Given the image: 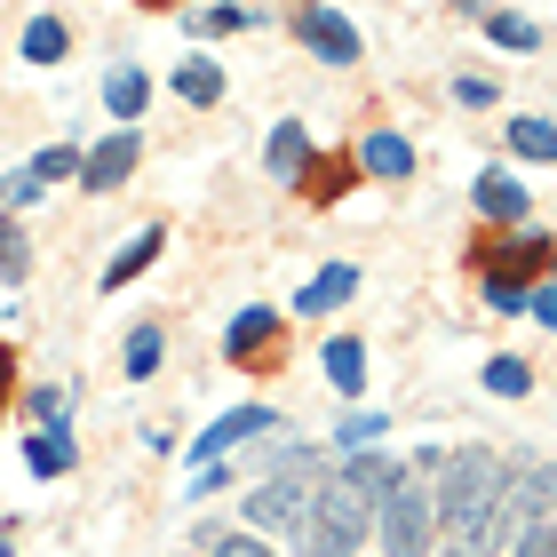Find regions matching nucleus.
Here are the masks:
<instances>
[{
    "label": "nucleus",
    "mask_w": 557,
    "mask_h": 557,
    "mask_svg": "<svg viewBox=\"0 0 557 557\" xmlns=\"http://www.w3.org/2000/svg\"><path fill=\"white\" fill-rule=\"evenodd\" d=\"M414 470L438 478V494H430V510L446 525V557H502V534H494V510L502 494H510V470L494 462L486 446L454 454V446H422Z\"/></svg>",
    "instance_id": "1"
},
{
    "label": "nucleus",
    "mask_w": 557,
    "mask_h": 557,
    "mask_svg": "<svg viewBox=\"0 0 557 557\" xmlns=\"http://www.w3.org/2000/svg\"><path fill=\"white\" fill-rule=\"evenodd\" d=\"M319 494H326V454L319 446H287V462H278L256 494H247V534H302L311 525V510H319Z\"/></svg>",
    "instance_id": "2"
},
{
    "label": "nucleus",
    "mask_w": 557,
    "mask_h": 557,
    "mask_svg": "<svg viewBox=\"0 0 557 557\" xmlns=\"http://www.w3.org/2000/svg\"><path fill=\"white\" fill-rule=\"evenodd\" d=\"M374 534H383V557H430V542H438V510H430V486L414 462H398V478L374 502Z\"/></svg>",
    "instance_id": "3"
},
{
    "label": "nucleus",
    "mask_w": 557,
    "mask_h": 557,
    "mask_svg": "<svg viewBox=\"0 0 557 557\" xmlns=\"http://www.w3.org/2000/svg\"><path fill=\"white\" fill-rule=\"evenodd\" d=\"M367 534H374V502H367V494H350L343 478L326 470V494H319L311 525L295 534V557H359Z\"/></svg>",
    "instance_id": "4"
},
{
    "label": "nucleus",
    "mask_w": 557,
    "mask_h": 557,
    "mask_svg": "<svg viewBox=\"0 0 557 557\" xmlns=\"http://www.w3.org/2000/svg\"><path fill=\"white\" fill-rule=\"evenodd\" d=\"M470 271L486 278V287H542V271H557V247L542 232H486L470 239Z\"/></svg>",
    "instance_id": "5"
},
{
    "label": "nucleus",
    "mask_w": 557,
    "mask_h": 557,
    "mask_svg": "<svg viewBox=\"0 0 557 557\" xmlns=\"http://www.w3.org/2000/svg\"><path fill=\"white\" fill-rule=\"evenodd\" d=\"M223 359H232L239 374H271L278 359H287V326H278V311L247 302V311L232 319V335H223Z\"/></svg>",
    "instance_id": "6"
},
{
    "label": "nucleus",
    "mask_w": 557,
    "mask_h": 557,
    "mask_svg": "<svg viewBox=\"0 0 557 557\" xmlns=\"http://www.w3.org/2000/svg\"><path fill=\"white\" fill-rule=\"evenodd\" d=\"M136 160H144V136H136V128H112V136H96V151L81 160V191H88V199L120 191V184L136 175Z\"/></svg>",
    "instance_id": "7"
},
{
    "label": "nucleus",
    "mask_w": 557,
    "mask_h": 557,
    "mask_svg": "<svg viewBox=\"0 0 557 557\" xmlns=\"http://www.w3.org/2000/svg\"><path fill=\"white\" fill-rule=\"evenodd\" d=\"M470 208L494 223V232H525V215H534V199H525V184L518 175H502V168H486L470 184Z\"/></svg>",
    "instance_id": "8"
},
{
    "label": "nucleus",
    "mask_w": 557,
    "mask_h": 557,
    "mask_svg": "<svg viewBox=\"0 0 557 557\" xmlns=\"http://www.w3.org/2000/svg\"><path fill=\"white\" fill-rule=\"evenodd\" d=\"M295 33H302V48L311 57H326V64H359V24L350 16H335V9H295Z\"/></svg>",
    "instance_id": "9"
},
{
    "label": "nucleus",
    "mask_w": 557,
    "mask_h": 557,
    "mask_svg": "<svg viewBox=\"0 0 557 557\" xmlns=\"http://www.w3.org/2000/svg\"><path fill=\"white\" fill-rule=\"evenodd\" d=\"M247 438H278V414L271 407H232V414H223V422H208V430H199V470H208L215 462V454H232V446H247Z\"/></svg>",
    "instance_id": "10"
},
{
    "label": "nucleus",
    "mask_w": 557,
    "mask_h": 557,
    "mask_svg": "<svg viewBox=\"0 0 557 557\" xmlns=\"http://www.w3.org/2000/svg\"><path fill=\"white\" fill-rule=\"evenodd\" d=\"M359 151H311V168H302V184H295V199H311V208H335V199L359 184Z\"/></svg>",
    "instance_id": "11"
},
{
    "label": "nucleus",
    "mask_w": 557,
    "mask_h": 557,
    "mask_svg": "<svg viewBox=\"0 0 557 557\" xmlns=\"http://www.w3.org/2000/svg\"><path fill=\"white\" fill-rule=\"evenodd\" d=\"M160 247H168V232H160V223H151V232H136V239H128V247H120V256L104 263V295L136 287V278H144L151 263H160Z\"/></svg>",
    "instance_id": "12"
},
{
    "label": "nucleus",
    "mask_w": 557,
    "mask_h": 557,
    "mask_svg": "<svg viewBox=\"0 0 557 557\" xmlns=\"http://www.w3.org/2000/svg\"><path fill=\"white\" fill-rule=\"evenodd\" d=\"M350 295H359V263H326L311 287L295 295V311H302V319H326V311H335V302H350Z\"/></svg>",
    "instance_id": "13"
},
{
    "label": "nucleus",
    "mask_w": 557,
    "mask_h": 557,
    "mask_svg": "<svg viewBox=\"0 0 557 557\" xmlns=\"http://www.w3.org/2000/svg\"><path fill=\"white\" fill-rule=\"evenodd\" d=\"M319 359H326V383H335L343 398H359V391H367V343H359V335H326Z\"/></svg>",
    "instance_id": "14"
},
{
    "label": "nucleus",
    "mask_w": 557,
    "mask_h": 557,
    "mask_svg": "<svg viewBox=\"0 0 557 557\" xmlns=\"http://www.w3.org/2000/svg\"><path fill=\"white\" fill-rule=\"evenodd\" d=\"M263 168L278 175V184H302V168H311V136H302L295 120H278L271 144H263Z\"/></svg>",
    "instance_id": "15"
},
{
    "label": "nucleus",
    "mask_w": 557,
    "mask_h": 557,
    "mask_svg": "<svg viewBox=\"0 0 557 557\" xmlns=\"http://www.w3.org/2000/svg\"><path fill=\"white\" fill-rule=\"evenodd\" d=\"M359 168H367V175H383V184H407V175H414V144H407V136H391V128H374L367 151H359Z\"/></svg>",
    "instance_id": "16"
},
{
    "label": "nucleus",
    "mask_w": 557,
    "mask_h": 557,
    "mask_svg": "<svg viewBox=\"0 0 557 557\" xmlns=\"http://www.w3.org/2000/svg\"><path fill=\"white\" fill-rule=\"evenodd\" d=\"M151 104V72H136V64H120L112 81H104V112L120 120V128H136V112Z\"/></svg>",
    "instance_id": "17"
},
{
    "label": "nucleus",
    "mask_w": 557,
    "mask_h": 557,
    "mask_svg": "<svg viewBox=\"0 0 557 557\" xmlns=\"http://www.w3.org/2000/svg\"><path fill=\"white\" fill-rule=\"evenodd\" d=\"M175 96H184V104H215L223 96V64L215 57H184L175 64Z\"/></svg>",
    "instance_id": "18"
},
{
    "label": "nucleus",
    "mask_w": 557,
    "mask_h": 557,
    "mask_svg": "<svg viewBox=\"0 0 557 557\" xmlns=\"http://www.w3.org/2000/svg\"><path fill=\"white\" fill-rule=\"evenodd\" d=\"M64 48H72L64 16H33L24 24V64H64Z\"/></svg>",
    "instance_id": "19"
},
{
    "label": "nucleus",
    "mask_w": 557,
    "mask_h": 557,
    "mask_svg": "<svg viewBox=\"0 0 557 557\" xmlns=\"http://www.w3.org/2000/svg\"><path fill=\"white\" fill-rule=\"evenodd\" d=\"M24 462H33V478H64L72 470V438L64 430H33V438H24Z\"/></svg>",
    "instance_id": "20"
},
{
    "label": "nucleus",
    "mask_w": 557,
    "mask_h": 557,
    "mask_svg": "<svg viewBox=\"0 0 557 557\" xmlns=\"http://www.w3.org/2000/svg\"><path fill=\"white\" fill-rule=\"evenodd\" d=\"M486 40H494V48H518V57H525V48H542V24L518 16V9H486Z\"/></svg>",
    "instance_id": "21"
},
{
    "label": "nucleus",
    "mask_w": 557,
    "mask_h": 557,
    "mask_svg": "<svg viewBox=\"0 0 557 557\" xmlns=\"http://www.w3.org/2000/svg\"><path fill=\"white\" fill-rule=\"evenodd\" d=\"M510 151H518V160H534V168H549L557 160V128L525 112V120H510Z\"/></svg>",
    "instance_id": "22"
},
{
    "label": "nucleus",
    "mask_w": 557,
    "mask_h": 557,
    "mask_svg": "<svg viewBox=\"0 0 557 557\" xmlns=\"http://www.w3.org/2000/svg\"><path fill=\"white\" fill-rule=\"evenodd\" d=\"M199 549L208 557H278L263 534H239V525H199Z\"/></svg>",
    "instance_id": "23"
},
{
    "label": "nucleus",
    "mask_w": 557,
    "mask_h": 557,
    "mask_svg": "<svg viewBox=\"0 0 557 557\" xmlns=\"http://www.w3.org/2000/svg\"><path fill=\"white\" fill-rule=\"evenodd\" d=\"M24 271H33V239H24V215H0V278L24 287Z\"/></svg>",
    "instance_id": "24"
},
{
    "label": "nucleus",
    "mask_w": 557,
    "mask_h": 557,
    "mask_svg": "<svg viewBox=\"0 0 557 557\" xmlns=\"http://www.w3.org/2000/svg\"><path fill=\"white\" fill-rule=\"evenodd\" d=\"M160 359H168V335H160V326H136V335H128V359H120V367L144 383V374H160Z\"/></svg>",
    "instance_id": "25"
},
{
    "label": "nucleus",
    "mask_w": 557,
    "mask_h": 557,
    "mask_svg": "<svg viewBox=\"0 0 557 557\" xmlns=\"http://www.w3.org/2000/svg\"><path fill=\"white\" fill-rule=\"evenodd\" d=\"M486 391L494 398H525V391H534V367H525V359H486Z\"/></svg>",
    "instance_id": "26"
},
{
    "label": "nucleus",
    "mask_w": 557,
    "mask_h": 557,
    "mask_svg": "<svg viewBox=\"0 0 557 557\" xmlns=\"http://www.w3.org/2000/svg\"><path fill=\"white\" fill-rule=\"evenodd\" d=\"M191 33H239V24H256L247 9H232V0H215V9H184Z\"/></svg>",
    "instance_id": "27"
},
{
    "label": "nucleus",
    "mask_w": 557,
    "mask_h": 557,
    "mask_svg": "<svg viewBox=\"0 0 557 557\" xmlns=\"http://www.w3.org/2000/svg\"><path fill=\"white\" fill-rule=\"evenodd\" d=\"M33 175H40V184H64V175H81V151H72V144H48L40 160H33Z\"/></svg>",
    "instance_id": "28"
},
{
    "label": "nucleus",
    "mask_w": 557,
    "mask_h": 557,
    "mask_svg": "<svg viewBox=\"0 0 557 557\" xmlns=\"http://www.w3.org/2000/svg\"><path fill=\"white\" fill-rule=\"evenodd\" d=\"M33 414H40L48 430H64V414H72V391H64V383H48V391H33Z\"/></svg>",
    "instance_id": "29"
},
{
    "label": "nucleus",
    "mask_w": 557,
    "mask_h": 557,
    "mask_svg": "<svg viewBox=\"0 0 557 557\" xmlns=\"http://www.w3.org/2000/svg\"><path fill=\"white\" fill-rule=\"evenodd\" d=\"M40 191H48V184H40V175H33V168H16V175H9V184H0V199H9V215H16V208H33V199H40Z\"/></svg>",
    "instance_id": "30"
},
{
    "label": "nucleus",
    "mask_w": 557,
    "mask_h": 557,
    "mask_svg": "<svg viewBox=\"0 0 557 557\" xmlns=\"http://www.w3.org/2000/svg\"><path fill=\"white\" fill-rule=\"evenodd\" d=\"M335 438H343V454H350V446H374V438H383V414H350Z\"/></svg>",
    "instance_id": "31"
},
{
    "label": "nucleus",
    "mask_w": 557,
    "mask_h": 557,
    "mask_svg": "<svg viewBox=\"0 0 557 557\" xmlns=\"http://www.w3.org/2000/svg\"><path fill=\"white\" fill-rule=\"evenodd\" d=\"M454 104H470V112H478V104H494V81H478V72H462V81H454Z\"/></svg>",
    "instance_id": "32"
},
{
    "label": "nucleus",
    "mask_w": 557,
    "mask_h": 557,
    "mask_svg": "<svg viewBox=\"0 0 557 557\" xmlns=\"http://www.w3.org/2000/svg\"><path fill=\"white\" fill-rule=\"evenodd\" d=\"M486 302H494L502 319H518V311H525V302H534V295H525V287H486Z\"/></svg>",
    "instance_id": "33"
},
{
    "label": "nucleus",
    "mask_w": 557,
    "mask_h": 557,
    "mask_svg": "<svg viewBox=\"0 0 557 557\" xmlns=\"http://www.w3.org/2000/svg\"><path fill=\"white\" fill-rule=\"evenodd\" d=\"M9 391H16V350L0 343V414H9Z\"/></svg>",
    "instance_id": "34"
},
{
    "label": "nucleus",
    "mask_w": 557,
    "mask_h": 557,
    "mask_svg": "<svg viewBox=\"0 0 557 557\" xmlns=\"http://www.w3.org/2000/svg\"><path fill=\"white\" fill-rule=\"evenodd\" d=\"M525 311H534L542 326H557V287H534V302H525Z\"/></svg>",
    "instance_id": "35"
},
{
    "label": "nucleus",
    "mask_w": 557,
    "mask_h": 557,
    "mask_svg": "<svg viewBox=\"0 0 557 557\" xmlns=\"http://www.w3.org/2000/svg\"><path fill=\"white\" fill-rule=\"evenodd\" d=\"M136 9H184V0H136Z\"/></svg>",
    "instance_id": "36"
},
{
    "label": "nucleus",
    "mask_w": 557,
    "mask_h": 557,
    "mask_svg": "<svg viewBox=\"0 0 557 557\" xmlns=\"http://www.w3.org/2000/svg\"><path fill=\"white\" fill-rule=\"evenodd\" d=\"M462 9H486V0H462Z\"/></svg>",
    "instance_id": "37"
}]
</instances>
